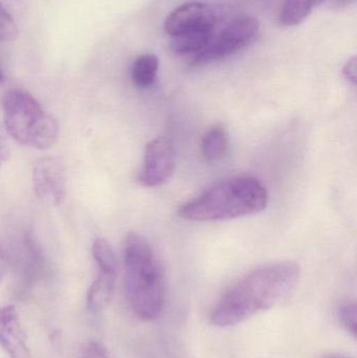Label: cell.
Listing matches in <instances>:
<instances>
[{"label": "cell", "mask_w": 357, "mask_h": 358, "mask_svg": "<svg viewBox=\"0 0 357 358\" xmlns=\"http://www.w3.org/2000/svg\"><path fill=\"white\" fill-rule=\"evenodd\" d=\"M343 75L348 81L356 85L357 78V59L356 56L350 58L344 65Z\"/></svg>", "instance_id": "19"}, {"label": "cell", "mask_w": 357, "mask_h": 358, "mask_svg": "<svg viewBox=\"0 0 357 358\" xmlns=\"http://www.w3.org/2000/svg\"><path fill=\"white\" fill-rule=\"evenodd\" d=\"M226 13L217 6L203 2H187L168 15L163 29L170 37L189 31H215L226 18Z\"/></svg>", "instance_id": "6"}, {"label": "cell", "mask_w": 357, "mask_h": 358, "mask_svg": "<svg viewBox=\"0 0 357 358\" xmlns=\"http://www.w3.org/2000/svg\"><path fill=\"white\" fill-rule=\"evenodd\" d=\"M326 1L331 8H343L350 6L356 0H325V2Z\"/></svg>", "instance_id": "21"}, {"label": "cell", "mask_w": 357, "mask_h": 358, "mask_svg": "<svg viewBox=\"0 0 357 358\" xmlns=\"http://www.w3.org/2000/svg\"><path fill=\"white\" fill-rule=\"evenodd\" d=\"M4 129L19 144L45 150L58 138L56 119L23 90H8L2 98Z\"/></svg>", "instance_id": "4"}, {"label": "cell", "mask_w": 357, "mask_h": 358, "mask_svg": "<svg viewBox=\"0 0 357 358\" xmlns=\"http://www.w3.org/2000/svg\"><path fill=\"white\" fill-rule=\"evenodd\" d=\"M6 136H8V134H6V129H4L3 126L0 125V166L6 161L8 155V145Z\"/></svg>", "instance_id": "20"}, {"label": "cell", "mask_w": 357, "mask_h": 358, "mask_svg": "<svg viewBox=\"0 0 357 358\" xmlns=\"http://www.w3.org/2000/svg\"><path fill=\"white\" fill-rule=\"evenodd\" d=\"M34 191L42 201L58 206L66 196V172L57 157H41L33 168Z\"/></svg>", "instance_id": "8"}, {"label": "cell", "mask_w": 357, "mask_h": 358, "mask_svg": "<svg viewBox=\"0 0 357 358\" xmlns=\"http://www.w3.org/2000/svg\"><path fill=\"white\" fill-rule=\"evenodd\" d=\"M92 255L99 271L117 273V260L112 248L107 240L98 238L92 245Z\"/></svg>", "instance_id": "15"}, {"label": "cell", "mask_w": 357, "mask_h": 358, "mask_svg": "<svg viewBox=\"0 0 357 358\" xmlns=\"http://www.w3.org/2000/svg\"><path fill=\"white\" fill-rule=\"evenodd\" d=\"M4 82V76L3 73H2L1 69H0V85H2Z\"/></svg>", "instance_id": "23"}, {"label": "cell", "mask_w": 357, "mask_h": 358, "mask_svg": "<svg viewBox=\"0 0 357 358\" xmlns=\"http://www.w3.org/2000/svg\"><path fill=\"white\" fill-rule=\"evenodd\" d=\"M0 347L10 358H31L14 305L0 307Z\"/></svg>", "instance_id": "9"}, {"label": "cell", "mask_w": 357, "mask_h": 358, "mask_svg": "<svg viewBox=\"0 0 357 358\" xmlns=\"http://www.w3.org/2000/svg\"><path fill=\"white\" fill-rule=\"evenodd\" d=\"M324 2L325 0H285L279 21L284 27H295L303 22L314 8Z\"/></svg>", "instance_id": "12"}, {"label": "cell", "mask_w": 357, "mask_h": 358, "mask_svg": "<svg viewBox=\"0 0 357 358\" xmlns=\"http://www.w3.org/2000/svg\"><path fill=\"white\" fill-rule=\"evenodd\" d=\"M214 31H189L170 37V48L176 54H198L211 41Z\"/></svg>", "instance_id": "13"}, {"label": "cell", "mask_w": 357, "mask_h": 358, "mask_svg": "<svg viewBox=\"0 0 357 358\" xmlns=\"http://www.w3.org/2000/svg\"><path fill=\"white\" fill-rule=\"evenodd\" d=\"M301 277L293 261L264 265L231 286L212 309L211 322L230 327L282 304L291 296Z\"/></svg>", "instance_id": "1"}, {"label": "cell", "mask_w": 357, "mask_h": 358, "mask_svg": "<svg viewBox=\"0 0 357 358\" xmlns=\"http://www.w3.org/2000/svg\"><path fill=\"white\" fill-rule=\"evenodd\" d=\"M124 284L130 308L138 319L153 321L161 315L163 268L149 242L136 233L128 234L124 243Z\"/></svg>", "instance_id": "2"}, {"label": "cell", "mask_w": 357, "mask_h": 358, "mask_svg": "<svg viewBox=\"0 0 357 358\" xmlns=\"http://www.w3.org/2000/svg\"><path fill=\"white\" fill-rule=\"evenodd\" d=\"M228 148V134L222 125H214L203 134L201 150L205 161L216 163L226 155Z\"/></svg>", "instance_id": "11"}, {"label": "cell", "mask_w": 357, "mask_h": 358, "mask_svg": "<svg viewBox=\"0 0 357 358\" xmlns=\"http://www.w3.org/2000/svg\"><path fill=\"white\" fill-rule=\"evenodd\" d=\"M81 358H112L107 349L99 343L92 342L86 345L82 351Z\"/></svg>", "instance_id": "18"}, {"label": "cell", "mask_w": 357, "mask_h": 358, "mask_svg": "<svg viewBox=\"0 0 357 358\" xmlns=\"http://www.w3.org/2000/svg\"><path fill=\"white\" fill-rule=\"evenodd\" d=\"M268 202V189L259 179L235 176L186 202L178 210V216L192 221L228 220L261 212Z\"/></svg>", "instance_id": "3"}, {"label": "cell", "mask_w": 357, "mask_h": 358, "mask_svg": "<svg viewBox=\"0 0 357 358\" xmlns=\"http://www.w3.org/2000/svg\"><path fill=\"white\" fill-rule=\"evenodd\" d=\"M117 275L115 273L99 271L98 278L88 289L86 299V307L89 313H101L110 304L115 294Z\"/></svg>", "instance_id": "10"}, {"label": "cell", "mask_w": 357, "mask_h": 358, "mask_svg": "<svg viewBox=\"0 0 357 358\" xmlns=\"http://www.w3.org/2000/svg\"><path fill=\"white\" fill-rule=\"evenodd\" d=\"M159 60L153 54L140 55L132 66V81L136 87L149 88L153 85L159 73Z\"/></svg>", "instance_id": "14"}, {"label": "cell", "mask_w": 357, "mask_h": 358, "mask_svg": "<svg viewBox=\"0 0 357 358\" xmlns=\"http://www.w3.org/2000/svg\"><path fill=\"white\" fill-rule=\"evenodd\" d=\"M18 36V27L13 17L4 10L0 3V40L13 41Z\"/></svg>", "instance_id": "16"}, {"label": "cell", "mask_w": 357, "mask_h": 358, "mask_svg": "<svg viewBox=\"0 0 357 358\" xmlns=\"http://www.w3.org/2000/svg\"><path fill=\"white\" fill-rule=\"evenodd\" d=\"M340 322L352 336L357 334V308L356 304L343 305L340 309Z\"/></svg>", "instance_id": "17"}, {"label": "cell", "mask_w": 357, "mask_h": 358, "mask_svg": "<svg viewBox=\"0 0 357 358\" xmlns=\"http://www.w3.org/2000/svg\"><path fill=\"white\" fill-rule=\"evenodd\" d=\"M259 29L257 19L249 15L226 17L214 31L209 44L195 55L193 62L209 64L236 54L255 39Z\"/></svg>", "instance_id": "5"}, {"label": "cell", "mask_w": 357, "mask_h": 358, "mask_svg": "<svg viewBox=\"0 0 357 358\" xmlns=\"http://www.w3.org/2000/svg\"><path fill=\"white\" fill-rule=\"evenodd\" d=\"M6 261L4 256L3 250L0 246V282L3 279L4 273H6Z\"/></svg>", "instance_id": "22"}, {"label": "cell", "mask_w": 357, "mask_h": 358, "mask_svg": "<svg viewBox=\"0 0 357 358\" xmlns=\"http://www.w3.org/2000/svg\"><path fill=\"white\" fill-rule=\"evenodd\" d=\"M174 170L175 153L173 146L168 138L161 136L147 145L138 181L144 187H159L172 178Z\"/></svg>", "instance_id": "7"}]
</instances>
